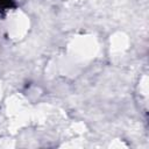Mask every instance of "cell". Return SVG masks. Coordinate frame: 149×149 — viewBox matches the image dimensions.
<instances>
[{"label": "cell", "instance_id": "6da1fadb", "mask_svg": "<svg viewBox=\"0 0 149 149\" xmlns=\"http://www.w3.org/2000/svg\"><path fill=\"white\" fill-rule=\"evenodd\" d=\"M27 29V20L26 16L21 13H14L13 16L8 20V31L17 37L21 36Z\"/></svg>", "mask_w": 149, "mask_h": 149}]
</instances>
